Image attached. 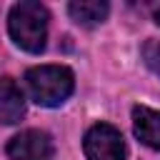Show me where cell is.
Segmentation results:
<instances>
[{"instance_id": "1", "label": "cell", "mask_w": 160, "mask_h": 160, "mask_svg": "<svg viewBox=\"0 0 160 160\" xmlns=\"http://www.w3.org/2000/svg\"><path fill=\"white\" fill-rule=\"evenodd\" d=\"M48 22H50V12L38 0H20L8 12V32L12 42L30 55H40L45 50Z\"/></svg>"}, {"instance_id": "2", "label": "cell", "mask_w": 160, "mask_h": 160, "mask_svg": "<svg viewBox=\"0 0 160 160\" xmlns=\"http://www.w3.org/2000/svg\"><path fill=\"white\" fill-rule=\"evenodd\" d=\"M22 80L30 100L40 108H60L75 90V75L65 65H35Z\"/></svg>"}, {"instance_id": "3", "label": "cell", "mask_w": 160, "mask_h": 160, "mask_svg": "<svg viewBox=\"0 0 160 160\" xmlns=\"http://www.w3.org/2000/svg\"><path fill=\"white\" fill-rule=\"evenodd\" d=\"M82 150L88 160H125L128 145L122 132L110 122H95L82 138Z\"/></svg>"}, {"instance_id": "4", "label": "cell", "mask_w": 160, "mask_h": 160, "mask_svg": "<svg viewBox=\"0 0 160 160\" xmlns=\"http://www.w3.org/2000/svg\"><path fill=\"white\" fill-rule=\"evenodd\" d=\"M5 152L10 160H52L55 145L45 130L30 128V130H20L18 135H12L8 140Z\"/></svg>"}, {"instance_id": "5", "label": "cell", "mask_w": 160, "mask_h": 160, "mask_svg": "<svg viewBox=\"0 0 160 160\" xmlns=\"http://www.w3.org/2000/svg\"><path fill=\"white\" fill-rule=\"evenodd\" d=\"M25 110H28V100L20 85L12 78H0V122L18 125L25 118Z\"/></svg>"}, {"instance_id": "6", "label": "cell", "mask_w": 160, "mask_h": 160, "mask_svg": "<svg viewBox=\"0 0 160 160\" xmlns=\"http://www.w3.org/2000/svg\"><path fill=\"white\" fill-rule=\"evenodd\" d=\"M132 132L142 145L160 150V110H152L148 105H135L132 108Z\"/></svg>"}, {"instance_id": "7", "label": "cell", "mask_w": 160, "mask_h": 160, "mask_svg": "<svg viewBox=\"0 0 160 160\" xmlns=\"http://www.w3.org/2000/svg\"><path fill=\"white\" fill-rule=\"evenodd\" d=\"M68 15L82 28H95L110 15V5L105 0H72L68 2Z\"/></svg>"}, {"instance_id": "8", "label": "cell", "mask_w": 160, "mask_h": 160, "mask_svg": "<svg viewBox=\"0 0 160 160\" xmlns=\"http://www.w3.org/2000/svg\"><path fill=\"white\" fill-rule=\"evenodd\" d=\"M140 55H142V62L160 78V40H145Z\"/></svg>"}, {"instance_id": "9", "label": "cell", "mask_w": 160, "mask_h": 160, "mask_svg": "<svg viewBox=\"0 0 160 160\" xmlns=\"http://www.w3.org/2000/svg\"><path fill=\"white\" fill-rule=\"evenodd\" d=\"M152 18H155V22L160 25V2H158V5H152Z\"/></svg>"}]
</instances>
